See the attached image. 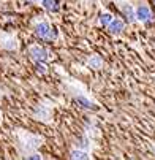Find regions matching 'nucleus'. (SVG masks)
Masks as SVG:
<instances>
[{"label": "nucleus", "instance_id": "f257e3e1", "mask_svg": "<svg viewBox=\"0 0 155 160\" xmlns=\"http://www.w3.org/2000/svg\"><path fill=\"white\" fill-rule=\"evenodd\" d=\"M29 56L35 60V62H44L46 60V51H44L41 46H38V44H33V46L29 48Z\"/></svg>", "mask_w": 155, "mask_h": 160}, {"label": "nucleus", "instance_id": "f03ea898", "mask_svg": "<svg viewBox=\"0 0 155 160\" xmlns=\"http://www.w3.org/2000/svg\"><path fill=\"white\" fill-rule=\"evenodd\" d=\"M135 18L141 22H147L152 18V11L147 5H139V7L135 8Z\"/></svg>", "mask_w": 155, "mask_h": 160}, {"label": "nucleus", "instance_id": "7ed1b4c3", "mask_svg": "<svg viewBox=\"0 0 155 160\" xmlns=\"http://www.w3.org/2000/svg\"><path fill=\"white\" fill-rule=\"evenodd\" d=\"M124 27H125V22H124L122 19L116 18V19L111 21V24L108 26V30H109L111 33H120V32L124 30Z\"/></svg>", "mask_w": 155, "mask_h": 160}, {"label": "nucleus", "instance_id": "20e7f679", "mask_svg": "<svg viewBox=\"0 0 155 160\" xmlns=\"http://www.w3.org/2000/svg\"><path fill=\"white\" fill-rule=\"evenodd\" d=\"M49 32H51V26L48 24V22H40V24L36 26V30H35V33L38 37H41V38H48Z\"/></svg>", "mask_w": 155, "mask_h": 160}, {"label": "nucleus", "instance_id": "39448f33", "mask_svg": "<svg viewBox=\"0 0 155 160\" xmlns=\"http://www.w3.org/2000/svg\"><path fill=\"white\" fill-rule=\"evenodd\" d=\"M70 158L71 160H90V157H89V154L84 149H73L70 152Z\"/></svg>", "mask_w": 155, "mask_h": 160}, {"label": "nucleus", "instance_id": "423d86ee", "mask_svg": "<svg viewBox=\"0 0 155 160\" xmlns=\"http://www.w3.org/2000/svg\"><path fill=\"white\" fill-rule=\"evenodd\" d=\"M120 10H122V13H124L128 19H135V8H133L130 3H122V5H120Z\"/></svg>", "mask_w": 155, "mask_h": 160}, {"label": "nucleus", "instance_id": "0eeeda50", "mask_svg": "<svg viewBox=\"0 0 155 160\" xmlns=\"http://www.w3.org/2000/svg\"><path fill=\"white\" fill-rule=\"evenodd\" d=\"M41 5L48 11H57L59 10V2L57 0H41Z\"/></svg>", "mask_w": 155, "mask_h": 160}, {"label": "nucleus", "instance_id": "6e6552de", "mask_svg": "<svg viewBox=\"0 0 155 160\" xmlns=\"http://www.w3.org/2000/svg\"><path fill=\"white\" fill-rule=\"evenodd\" d=\"M103 65V60L100 56H92L90 59H89V67L90 68H95V70H98V68H101Z\"/></svg>", "mask_w": 155, "mask_h": 160}, {"label": "nucleus", "instance_id": "1a4fd4ad", "mask_svg": "<svg viewBox=\"0 0 155 160\" xmlns=\"http://www.w3.org/2000/svg\"><path fill=\"white\" fill-rule=\"evenodd\" d=\"M76 102L82 106V108H85V109H90V108H94V103L89 100V98H85V97H82V95H79V97H76Z\"/></svg>", "mask_w": 155, "mask_h": 160}, {"label": "nucleus", "instance_id": "9d476101", "mask_svg": "<svg viewBox=\"0 0 155 160\" xmlns=\"http://www.w3.org/2000/svg\"><path fill=\"white\" fill-rule=\"evenodd\" d=\"M113 19H114V18H113V14H111V13H103L101 18H100V24H101L103 27H108Z\"/></svg>", "mask_w": 155, "mask_h": 160}, {"label": "nucleus", "instance_id": "9b49d317", "mask_svg": "<svg viewBox=\"0 0 155 160\" xmlns=\"http://www.w3.org/2000/svg\"><path fill=\"white\" fill-rule=\"evenodd\" d=\"M2 43H3V48H7V49H16V48H17L16 38H7V40H3Z\"/></svg>", "mask_w": 155, "mask_h": 160}, {"label": "nucleus", "instance_id": "f8f14e48", "mask_svg": "<svg viewBox=\"0 0 155 160\" xmlns=\"http://www.w3.org/2000/svg\"><path fill=\"white\" fill-rule=\"evenodd\" d=\"M36 72L41 73V75H46L48 73V67L44 65L43 62H36Z\"/></svg>", "mask_w": 155, "mask_h": 160}, {"label": "nucleus", "instance_id": "ddd939ff", "mask_svg": "<svg viewBox=\"0 0 155 160\" xmlns=\"http://www.w3.org/2000/svg\"><path fill=\"white\" fill-rule=\"evenodd\" d=\"M24 160H41V155H40V154H32V155L26 157Z\"/></svg>", "mask_w": 155, "mask_h": 160}, {"label": "nucleus", "instance_id": "4468645a", "mask_svg": "<svg viewBox=\"0 0 155 160\" xmlns=\"http://www.w3.org/2000/svg\"><path fill=\"white\" fill-rule=\"evenodd\" d=\"M32 2H41V0H32Z\"/></svg>", "mask_w": 155, "mask_h": 160}, {"label": "nucleus", "instance_id": "2eb2a0df", "mask_svg": "<svg viewBox=\"0 0 155 160\" xmlns=\"http://www.w3.org/2000/svg\"><path fill=\"white\" fill-rule=\"evenodd\" d=\"M153 5H155V0H153Z\"/></svg>", "mask_w": 155, "mask_h": 160}]
</instances>
